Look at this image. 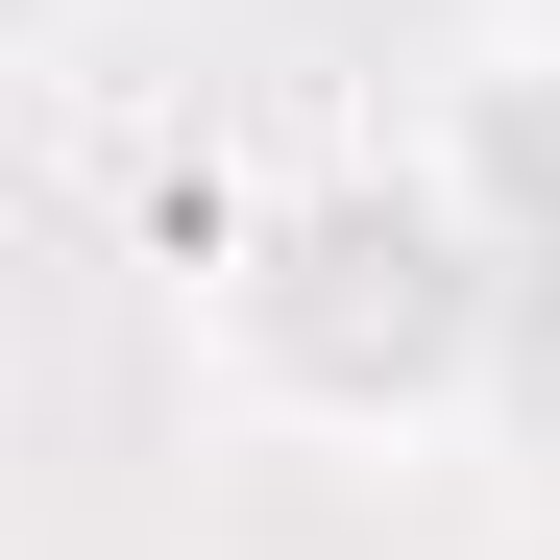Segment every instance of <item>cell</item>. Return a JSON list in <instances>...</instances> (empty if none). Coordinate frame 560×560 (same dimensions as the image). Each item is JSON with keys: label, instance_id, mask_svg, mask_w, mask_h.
I'll return each mask as SVG.
<instances>
[{"label": "cell", "instance_id": "cell-1", "mask_svg": "<svg viewBox=\"0 0 560 560\" xmlns=\"http://www.w3.org/2000/svg\"><path fill=\"white\" fill-rule=\"evenodd\" d=\"M488 317H512V244L439 196V171H293L196 244V365L220 415L268 439H341V463H415L488 415Z\"/></svg>", "mask_w": 560, "mask_h": 560}, {"label": "cell", "instance_id": "cell-2", "mask_svg": "<svg viewBox=\"0 0 560 560\" xmlns=\"http://www.w3.org/2000/svg\"><path fill=\"white\" fill-rule=\"evenodd\" d=\"M415 171L536 268V244H560V25H488V49H463V73H439V122H415Z\"/></svg>", "mask_w": 560, "mask_h": 560}, {"label": "cell", "instance_id": "cell-3", "mask_svg": "<svg viewBox=\"0 0 560 560\" xmlns=\"http://www.w3.org/2000/svg\"><path fill=\"white\" fill-rule=\"evenodd\" d=\"M73 25H122V0H49V49H73Z\"/></svg>", "mask_w": 560, "mask_h": 560}]
</instances>
